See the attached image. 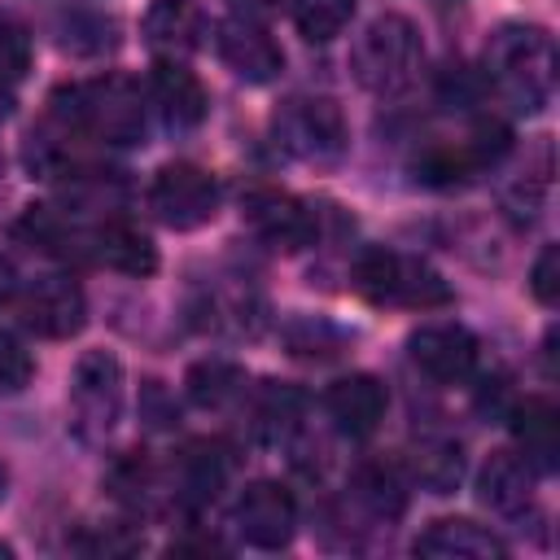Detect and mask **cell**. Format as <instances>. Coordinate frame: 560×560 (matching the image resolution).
<instances>
[{
	"instance_id": "cell-20",
	"label": "cell",
	"mask_w": 560,
	"mask_h": 560,
	"mask_svg": "<svg viewBox=\"0 0 560 560\" xmlns=\"http://www.w3.org/2000/svg\"><path fill=\"white\" fill-rule=\"evenodd\" d=\"M508 420H512V433H516V442H521V455H525L538 472L556 468V459H560V411H556V402L534 394V398L516 402V407L508 411Z\"/></svg>"
},
{
	"instance_id": "cell-13",
	"label": "cell",
	"mask_w": 560,
	"mask_h": 560,
	"mask_svg": "<svg viewBox=\"0 0 560 560\" xmlns=\"http://www.w3.org/2000/svg\"><path fill=\"white\" fill-rule=\"evenodd\" d=\"M407 346H411L416 368L438 385H459L477 368V337L459 324H429V328L411 332Z\"/></svg>"
},
{
	"instance_id": "cell-35",
	"label": "cell",
	"mask_w": 560,
	"mask_h": 560,
	"mask_svg": "<svg viewBox=\"0 0 560 560\" xmlns=\"http://www.w3.org/2000/svg\"><path fill=\"white\" fill-rule=\"evenodd\" d=\"M9 114V83H0V118Z\"/></svg>"
},
{
	"instance_id": "cell-5",
	"label": "cell",
	"mask_w": 560,
	"mask_h": 560,
	"mask_svg": "<svg viewBox=\"0 0 560 560\" xmlns=\"http://www.w3.org/2000/svg\"><path fill=\"white\" fill-rule=\"evenodd\" d=\"M508 149H512L508 122H499V118H477L464 140H455V144H451V140L429 144V149L411 162V171H416V179L429 184V188H459V184H468L472 175H481L486 166H494Z\"/></svg>"
},
{
	"instance_id": "cell-4",
	"label": "cell",
	"mask_w": 560,
	"mask_h": 560,
	"mask_svg": "<svg viewBox=\"0 0 560 560\" xmlns=\"http://www.w3.org/2000/svg\"><path fill=\"white\" fill-rule=\"evenodd\" d=\"M354 289L376 306H407V311H433L446 306L455 293L451 284L420 258H407L398 249H363L354 258Z\"/></svg>"
},
{
	"instance_id": "cell-8",
	"label": "cell",
	"mask_w": 560,
	"mask_h": 560,
	"mask_svg": "<svg viewBox=\"0 0 560 560\" xmlns=\"http://www.w3.org/2000/svg\"><path fill=\"white\" fill-rule=\"evenodd\" d=\"M149 206H153V214L166 228L192 232V228H201V223L214 219V210H219V184L197 162H166L153 175V184H149Z\"/></svg>"
},
{
	"instance_id": "cell-36",
	"label": "cell",
	"mask_w": 560,
	"mask_h": 560,
	"mask_svg": "<svg viewBox=\"0 0 560 560\" xmlns=\"http://www.w3.org/2000/svg\"><path fill=\"white\" fill-rule=\"evenodd\" d=\"M0 494H4V468H0Z\"/></svg>"
},
{
	"instance_id": "cell-29",
	"label": "cell",
	"mask_w": 560,
	"mask_h": 560,
	"mask_svg": "<svg viewBox=\"0 0 560 560\" xmlns=\"http://www.w3.org/2000/svg\"><path fill=\"white\" fill-rule=\"evenodd\" d=\"M35 376V359L31 350L13 337V332H0V394H18L26 389Z\"/></svg>"
},
{
	"instance_id": "cell-17",
	"label": "cell",
	"mask_w": 560,
	"mask_h": 560,
	"mask_svg": "<svg viewBox=\"0 0 560 560\" xmlns=\"http://www.w3.org/2000/svg\"><path fill=\"white\" fill-rule=\"evenodd\" d=\"M534 477H538V468L521 451H494L486 459L481 477H477V494H481L486 508H494L503 516H516L534 499Z\"/></svg>"
},
{
	"instance_id": "cell-28",
	"label": "cell",
	"mask_w": 560,
	"mask_h": 560,
	"mask_svg": "<svg viewBox=\"0 0 560 560\" xmlns=\"http://www.w3.org/2000/svg\"><path fill=\"white\" fill-rule=\"evenodd\" d=\"M31 70V35L0 13V83H18Z\"/></svg>"
},
{
	"instance_id": "cell-21",
	"label": "cell",
	"mask_w": 560,
	"mask_h": 560,
	"mask_svg": "<svg viewBox=\"0 0 560 560\" xmlns=\"http://www.w3.org/2000/svg\"><path fill=\"white\" fill-rule=\"evenodd\" d=\"M232 472V455L228 446L219 442H188L179 451V490L192 499V503H206L219 494V486L228 481Z\"/></svg>"
},
{
	"instance_id": "cell-16",
	"label": "cell",
	"mask_w": 560,
	"mask_h": 560,
	"mask_svg": "<svg viewBox=\"0 0 560 560\" xmlns=\"http://www.w3.org/2000/svg\"><path fill=\"white\" fill-rule=\"evenodd\" d=\"M385 385L376 381V376H368V372H350V376H341V381H332L328 385V394H324V407H328V416H332V424L346 433V438H368V433H376V424L385 420Z\"/></svg>"
},
{
	"instance_id": "cell-33",
	"label": "cell",
	"mask_w": 560,
	"mask_h": 560,
	"mask_svg": "<svg viewBox=\"0 0 560 560\" xmlns=\"http://www.w3.org/2000/svg\"><path fill=\"white\" fill-rule=\"evenodd\" d=\"M228 4L236 9V18H254V22L280 9V0H228Z\"/></svg>"
},
{
	"instance_id": "cell-18",
	"label": "cell",
	"mask_w": 560,
	"mask_h": 560,
	"mask_svg": "<svg viewBox=\"0 0 560 560\" xmlns=\"http://www.w3.org/2000/svg\"><path fill=\"white\" fill-rule=\"evenodd\" d=\"M416 556H429V560H503L508 547L490 529L459 521V516H446V521H433L416 538Z\"/></svg>"
},
{
	"instance_id": "cell-23",
	"label": "cell",
	"mask_w": 560,
	"mask_h": 560,
	"mask_svg": "<svg viewBox=\"0 0 560 560\" xmlns=\"http://www.w3.org/2000/svg\"><path fill=\"white\" fill-rule=\"evenodd\" d=\"M184 389H188V398H192L197 407H206V411H223V407L245 389V372H241L236 363L206 359V363H197V368L188 372Z\"/></svg>"
},
{
	"instance_id": "cell-31",
	"label": "cell",
	"mask_w": 560,
	"mask_h": 560,
	"mask_svg": "<svg viewBox=\"0 0 560 560\" xmlns=\"http://www.w3.org/2000/svg\"><path fill=\"white\" fill-rule=\"evenodd\" d=\"M529 289L542 306H556L560 302V249L556 245H542L534 271H529Z\"/></svg>"
},
{
	"instance_id": "cell-6",
	"label": "cell",
	"mask_w": 560,
	"mask_h": 560,
	"mask_svg": "<svg viewBox=\"0 0 560 560\" xmlns=\"http://www.w3.org/2000/svg\"><path fill=\"white\" fill-rule=\"evenodd\" d=\"M276 140L284 153L302 158V162H337L346 153V118L328 96H293L276 109L271 118Z\"/></svg>"
},
{
	"instance_id": "cell-34",
	"label": "cell",
	"mask_w": 560,
	"mask_h": 560,
	"mask_svg": "<svg viewBox=\"0 0 560 560\" xmlns=\"http://www.w3.org/2000/svg\"><path fill=\"white\" fill-rule=\"evenodd\" d=\"M13 293H18V271H13V267L0 258V306H4Z\"/></svg>"
},
{
	"instance_id": "cell-9",
	"label": "cell",
	"mask_w": 560,
	"mask_h": 560,
	"mask_svg": "<svg viewBox=\"0 0 560 560\" xmlns=\"http://www.w3.org/2000/svg\"><path fill=\"white\" fill-rule=\"evenodd\" d=\"M232 525L249 547L280 551L298 529V503L280 481H249L232 508Z\"/></svg>"
},
{
	"instance_id": "cell-2",
	"label": "cell",
	"mask_w": 560,
	"mask_h": 560,
	"mask_svg": "<svg viewBox=\"0 0 560 560\" xmlns=\"http://www.w3.org/2000/svg\"><path fill=\"white\" fill-rule=\"evenodd\" d=\"M486 74L512 109H542L556 88V44L542 26L508 22L486 44Z\"/></svg>"
},
{
	"instance_id": "cell-22",
	"label": "cell",
	"mask_w": 560,
	"mask_h": 560,
	"mask_svg": "<svg viewBox=\"0 0 560 560\" xmlns=\"http://www.w3.org/2000/svg\"><path fill=\"white\" fill-rule=\"evenodd\" d=\"M354 494H359L376 516H385V521L402 516V508H407L402 477H398V468L385 464V459H368V464L354 468Z\"/></svg>"
},
{
	"instance_id": "cell-12",
	"label": "cell",
	"mask_w": 560,
	"mask_h": 560,
	"mask_svg": "<svg viewBox=\"0 0 560 560\" xmlns=\"http://www.w3.org/2000/svg\"><path fill=\"white\" fill-rule=\"evenodd\" d=\"M214 48H219V61L245 83H271L284 70L280 44L254 18H223L214 26Z\"/></svg>"
},
{
	"instance_id": "cell-30",
	"label": "cell",
	"mask_w": 560,
	"mask_h": 560,
	"mask_svg": "<svg viewBox=\"0 0 560 560\" xmlns=\"http://www.w3.org/2000/svg\"><path fill=\"white\" fill-rule=\"evenodd\" d=\"M109 490L118 494V499H127V503H140L149 490H153V472H149V464H144V455H122L114 468H109Z\"/></svg>"
},
{
	"instance_id": "cell-25",
	"label": "cell",
	"mask_w": 560,
	"mask_h": 560,
	"mask_svg": "<svg viewBox=\"0 0 560 560\" xmlns=\"http://www.w3.org/2000/svg\"><path fill=\"white\" fill-rule=\"evenodd\" d=\"M354 18V0H293V26L311 44L337 39Z\"/></svg>"
},
{
	"instance_id": "cell-7",
	"label": "cell",
	"mask_w": 560,
	"mask_h": 560,
	"mask_svg": "<svg viewBox=\"0 0 560 560\" xmlns=\"http://www.w3.org/2000/svg\"><path fill=\"white\" fill-rule=\"evenodd\" d=\"M122 411V363L109 350H88L70 381V424L79 438L96 442L118 424Z\"/></svg>"
},
{
	"instance_id": "cell-14",
	"label": "cell",
	"mask_w": 560,
	"mask_h": 560,
	"mask_svg": "<svg viewBox=\"0 0 560 560\" xmlns=\"http://www.w3.org/2000/svg\"><path fill=\"white\" fill-rule=\"evenodd\" d=\"M140 35L158 57H175L179 61V57H188V52H197L206 44L210 22L192 0H153L144 22H140Z\"/></svg>"
},
{
	"instance_id": "cell-19",
	"label": "cell",
	"mask_w": 560,
	"mask_h": 560,
	"mask_svg": "<svg viewBox=\"0 0 560 560\" xmlns=\"http://www.w3.org/2000/svg\"><path fill=\"white\" fill-rule=\"evenodd\" d=\"M92 254H96L109 271H118V276L144 280V276L158 271V245H153L136 223H127V219H105V223L92 232Z\"/></svg>"
},
{
	"instance_id": "cell-24",
	"label": "cell",
	"mask_w": 560,
	"mask_h": 560,
	"mask_svg": "<svg viewBox=\"0 0 560 560\" xmlns=\"http://www.w3.org/2000/svg\"><path fill=\"white\" fill-rule=\"evenodd\" d=\"M302 394L293 389V385H267L262 394H258V407H254V424H258V438H267V442H280V438H289L293 429H298V420H302Z\"/></svg>"
},
{
	"instance_id": "cell-1",
	"label": "cell",
	"mask_w": 560,
	"mask_h": 560,
	"mask_svg": "<svg viewBox=\"0 0 560 560\" xmlns=\"http://www.w3.org/2000/svg\"><path fill=\"white\" fill-rule=\"evenodd\" d=\"M48 105L66 136H83L101 144L144 140V92L127 74H101L88 83L57 88Z\"/></svg>"
},
{
	"instance_id": "cell-27",
	"label": "cell",
	"mask_w": 560,
	"mask_h": 560,
	"mask_svg": "<svg viewBox=\"0 0 560 560\" xmlns=\"http://www.w3.org/2000/svg\"><path fill=\"white\" fill-rule=\"evenodd\" d=\"M61 48H70V52H79V57H96V52H105V48H114L118 44V26L109 22V18H96V13H70L66 22H61Z\"/></svg>"
},
{
	"instance_id": "cell-26",
	"label": "cell",
	"mask_w": 560,
	"mask_h": 560,
	"mask_svg": "<svg viewBox=\"0 0 560 560\" xmlns=\"http://www.w3.org/2000/svg\"><path fill=\"white\" fill-rule=\"evenodd\" d=\"M459 472H464V455H459L455 442H442V438L420 442V451H416V477H420L433 494L455 490V486H459Z\"/></svg>"
},
{
	"instance_id": "cell-10",
	"label": "cell",
	"mask_w": 560,
	"mask_h": 560,
	"mask_svg": "<svg viewBox=\"0 0 560 560\" xmlns=\"http://www.w3.org/2000/svg\"><path fill=\"white\" fill-rule=\"evenodd\" d=\"M245 223H249V232H254L262 245L284 249V254L306 249V245L315 241V232H319L315 210H311L306 201L280 192V188H254V192L245 197Z\"/></svg>"
},
{
	"instance_id": "cell-11",
	"label": "cell",
	"mask_w": 560,
	"mask_h": 560,
	"mask_svg": "<svg viewBox=\"0 0 560 560\" xmlns=\"http://www.w3.org/2000/svg\"><path fill=\"white\" fill-rule=\"evenodd\" d=\"M18 315L35 337L61 341V337H74L88 324V302H83V289L70 276H44V280L22 289Z\"/></svg>"
},
{
	"instance_id": "cell-32",
	"label": "cell",
	"mask_w": 560,
	"mask_h": 560,
	"mask_svg": "<svg viewBox=\"0 0 560 560\" xmlns=\"http://www.w3.org/2000/svg\"><path fill=\"white\" fill-rule=\"evenodd\" d=\"M74 547H83V551H105V556H114V551H136L140 547V534H131L127 525H96V538L88 542V538H79Z\"/></svg>"
},
{
	"instance_id": "cell-3",
	"label": "cell",
	"mask_w": 560,
	"mask_h": 560,
	"mask_svg": "<svg viewBox=\"0 0 560 560\" xmlns=\"http://www.w3.org/2000/svg\"><path fill=\"white\" fill-rule=\"evenodd\" d=\"M420 66H424V44H420L416 22L402 13L372 18L350 48L354 79L376 96H398L402 88H411Z\"/></svg>"
},
{
	"instance_id": "cell-15",
	"label": "cell",
	"mask_w": 560,
	"mask_h": 560,
	"mask_svg": "<svg viewBox=\"0 0 560 560\" xmlns=\"http://www.w3.org/2000/svg\"><path fill=\"white\" fill-rule=\"evenodd\" d=\"M149 96H153L158 114L166 118V127H175V131L197 127V122L206 118V105H210L201 79H197L184 61H175V57H158V61H153Z\"/></svg>"
}]
</instances>
